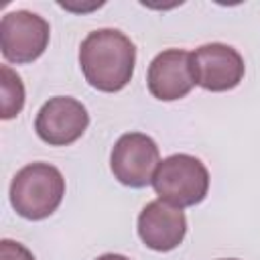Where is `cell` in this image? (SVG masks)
I'll use <instances>...</instances> for the list:
<instances>
[{"label":"cell","mask_w":260,"mask_h":260,"mask_svg":"<svg viewBox=\"0 0 260 260\" xmlns=\"http://www.w3.org/2000/svg\"><path fill=\"white\" fill-rule=\"evenodd\" d=\"M136 47L116 28L89 32L79 47V65L85 81L100 91H120L134 73Z\"/></svg>","instance_id":"1"},{"label":"cell","mask_w":260,"mask_h":260,"mask_svg":"<svg viewBox=\"0 0 260 260\" xmlns=\"http://www.w3.org/2000/svg\"><path fill=\"white\" fill-rule=\"evenodd\" d=\"M65 179L49 162H30L22 167L10 183V203L24 219H45L63 201Z\"/></svg>","instance_id":"2"},{"label":"cell","mask_w":260,"mask_h":260,"mask_svg":"<svg viewBox=\"0 0 260 260\" xmlns=\"http://www.w3.org/2000/svg\"><path fill=\"white\" fill-rule=\"evenodd\" d=\"M152 187L160 201L183 209L205 199L209 189V173L197 156L171 154L160 160Z\"/></svg>","instance_id":"3"},{"label":"cell","mask_w":260,"mask_h":260,"mask_svg":"<svg viewBox=\"0 0 260 260\" xmlns=\"http://www.w3.org/2000/svg\"><path fill=\"white\" fill-rule=\"evenodd\" d=\"M49 22L28 10L6 12L0 20V49L10 63H30L49 45Z\"/></svg>","instance_id":"4"},{"label":"cell","mask_w":260,"mask_h":260,"mask_svg":"<svg viewBox=\"0 0 260 260\" xmlns=\"http://www.w3.org/2000/svg\"><path fill=\"white\" fill-rule=\"evenodd\" d=\"M160 165V152L156 142L142 132H128L118 138L110 154V167L114 177L126 187H146L152 183Z\"/></svg>","instance_id":"5"},{"label":"cell","mask_w":260,"mask_h":260,"mask_svg":"<svg viewBox=\"0 0 260 260\" xmlns=\"http://www.w3.org/2000/svg\"><path fill=\"white\" fill-rule=\"evenodd\" d=\"M89 126L85 106L69 95H57L45 102L37 114L35 130L39 138L51 146H67L81 138Z\"/></svg>","instance_id":"6"},{"label":"cell","mask_w":260,"mask_h":260,"mask_svg":"<svg viewBox=\"0 0 260 260\" xmlns=\"http://www.w3.org/2000/svg\"><path fill=\"white\" fill-rule=\"evenodd\" d=\"M195 83L207 91L234 89L246 71L242 55L223 43H207L191 53Z\"/></svg>","instance_id":"7"},{"label":"cell","mask_w":260,"mask_h":260,"mask_svg":"<svg viewBox=\"0 0 260 260\" xmlns=\"http://www.w3.org/2000/svg\"><path fill=\"white\" fill-rule=\"evenodd\" d=\"M146 81L150 93L160 102L185 98L195 85L191 53L183 49H167L158 53L148 65Z\"/></svg>","instance_id":"8"},{"label":"cell","mask_w":260,"mask_h":260,"mask_svg":"<svg viewBox=\"0 0 260 260\" xmlns=\"http://www.w3.org/2000/svg\"><path fill=\"white\" fill-rule=\"evenodd\" d=\"M187 234V217L181 207L160 199L150 201L138 215V236L146 248L156 252L175 250Z\"/></svg>","instance_id":"9"},{"label":"cell","mask_w":260,"mask_h":260,"mask_svg":"<svg viewBox=\"0 0 260 260\" xmlns=\"http://www.w3.org/2000/svg\"><path fill=\"white\" fill-rule=\"evenodd\" d=\"M0 98H2L0 104L2 120L14 118L24 106V85L8 65H0Z\"/></svg>","instance_id":"10"},{"label":"cell","mask_w":260,"mask_h":260,"mask_svg":"<svg viewBox=\"0 0 260 260\" xmlns=\"http://www.w3.org/2000/svg\"><path fill=\"white\" fill-rule=\"evenodd\" d=\"M0 260H35V256L22 244L4 238L0 242Z\"/></svg>","instance_id":"11"},{"label":"cell","mask_w":260,"mask_h":260,"mask_svg":"<svg viewBox=\"0 0 260 260\" xmlns=\"http://www.w3.org/2000/svg\"><path fill=\"white\" fill-rule=\"evenodd\" d=\"M95 260H130V258H126L122 254H104V256H100Z\"/></svg>","instance_id":"12"},{"label":"cell","mask_w":260,"mask_h":260,"mask_svg":"<svg viewBox=\"0 0 260 260\" xmlns=\"http://www.w3.org/2000/svg\"><path fill=\"white\" fill-rule=\"evenodd\" d=\"M221 260H238V258H221Z\"/></svg>","instance_id":"13"}]
</instances>
